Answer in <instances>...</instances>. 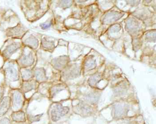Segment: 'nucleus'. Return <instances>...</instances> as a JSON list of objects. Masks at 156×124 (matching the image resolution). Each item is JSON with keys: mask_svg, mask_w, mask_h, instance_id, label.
I'll return each instance as SVG.
<instances>
[{"mask_svg": "<svg viewBox=\"0 0 156 124\" xmlns=\"http://www.w3.org/2000/svg\"><path fill=\"white\" fill-rule=\"evenodd\" d=\"M8 78L12 81H16L19 79V75L17 70L12 66L8 67L7 69Z\"/></svg>", "mask_w": 156, "mask_h": 124, "instance_id": "7", "label": "nucleus"}, {"mask_svg": "<svg viewBox=\"0 0 156 124\" xmlns=\"http://www.w3.org/2000/svg\"><path fill=\"white\" fill-rule=\"evenodd\" d=\"M24 104V98L23 94L19 91H16L13 94L12 106L15 109L22 107Z\"/></svg>", "mask_w": 156, "mask_h": 124, "instance_id": "3", "label": "nucleus"}, {"mask_svg": "<svg viewBox=\"0 0 156 124\" xmlns=\"http://www.w3.org/2000/svg\"><path fill=\"white\" fill-rule=\"evenodd\" d=\"M51 22H46V23L41 24L40 25V26L42 29H47L50 27V26H51Z\"/></svg>", "mask_w": 156, "mask_h": 124, "instance_id": "17", "label": "nucleus"}, {"mask_svg": "<svg viewBox=\"0 0 156 124\" xmlns=\"http://www.w3.org/2000/svg\"><path fill=\"white\" fill-rule=\"evenodd\" d=\"M11 100L10 97L3 98L0 102V117H3L8 112L11 106Z\"/></svg>", "mask_w": 156, "mask_h": 124, "instance_id": "2", "label": "nucleus"}, {"mask_svg": "<svg viewBox=\"0 0 156 124\" xmlns=\"http://www.w3.org/2000/svg\"><path fill=\"white\" fill-rule=\"evenodd\" d=\"M4 95V89L2 86H0V102L2 99Z\"/></svg>", "mask_w": 156, "mask_h": 124, "instance_id": "18", "label": "nucleus"}, {"mask_svg": "<svg viewBox=\"0 0 156 124\" xmlns=\"http://www.w3.org/2000/svg\"><path fill=\"white\" fill-rule=\"evenodd\" d=\"M0 124H11V123L8 118H3L0 119Z\"/></svg>", "mask_w": 156, "mask_h": 124, "instance_id": "16", "label": "nucleus"}, {"mask_svg": "<svg viewBox=\"0 0 156 124\" xmlns=\"http://www.w3.org/2000/svg\"><path fill=\"white\" fill-rule=\"evenodd\" d=\"M42 46L44 49L50 50L52 49L54 45L52 42H50V41H47L46 39H43L42 41Z\"/></svg>", "mask_w": 156, "mask_h": 124, "instance_id": "13", "label": "nucleus"}, {"mask_svg": "<svg viewBox=\"0 0 156 124\" xmlns=\"http://www.w3.org/2000/svg\"><path fill=\"white\" fill-rule=\"evenodd\" d=\"M9 32V34H10L9 36L17 37H21L25 34L26 31L23 27H22L20 25H18L16 27L10 29Z\"/></svg>", "mask_w": 156, "mask_h": 124, "instance_id": "5", "label": "nucleus"}, {"mask_svg": "<svg viewBox=\"0 0 156 124\" xmlns=\"http://www.w3.org/2000/svg\"><path fill=\"white\" fill-rule=\"evenodd\" d=\"M125 111L123 110V108L121 107L118 106L117 108L115 110V114L117 117L122 116L124 114Z\"/></svg>", "mask_w": 156, "mask_h": 124, "instance_id": "15", "label": "nucleus"}, {"mask_svg": "<svg viewBox=\"0 0 156 124\" xmlns=\"http://www.w3.org/2000/svg\"><path fill=\"white\" fill-rule=\"evenodd\" d=\"M69 111V108L68 107L63 106L60 104L56 105L51 111V119L53 122H57L62 117L66 115Z\"/></svg>", "mask_w": 156, "mask_h": 124, "instance_id": "1", "label": "nucleus"}, {"mask_svg": "<svg viewBox=\"0 0 156 124\" xmlns=\"http://www.w3.org/2000/svg\"><path fill=\"white\" fill-rule=\"evenodd\" d=\"M34 59L32 53L24 55L20 59V62L24 66H30L33 64Z\"/></svg>", "mask_w": 156, "mask_h": 124, "instance_id": "6", "label": "nucleus"}, {"mask_svg": "<svg viewBox=\"0 0 156 124\" xmlns=\"http://www.w3.org/2000/svg\"><path fill=\"white\" fill-rule=\"evenodd\" d=\"M32 73L29 70H26L23 71L22 73V77L23 78L25 81H28L30 79V78L32 77Z\"/></svg>", "mask_w": 156, "mask_h": 124, "instance_id": "14", "label": "nucleus"}, {"mask_svg": "<svg viewBox=\"0 0 156 124\" xmlns=\"http://www.w3.org/2000/svg\"><path fill=\"white\" fill-rule=\"evenodd\" d=\"M34 83L32 82H28L27 81V82L24 83L23 85V90L24 92H28L30 91L32 89H34Z\"/></svg>", "mask_w": 156, "mask_h": 124, "instance_id": "12", "label": "nucleus"}, {"mask_svg": "<svg viewBox=\"0 0 156 124\" xmlns=\"http://www.w3.org/2000/svg\"><path fill=\"white\" fill-rule=\"evenodd\" d=\"M11 118L14 122H17L23 123L27 121L25 112L21 110L14 111L11 114Z\"/></svg>", "mask_w": 156, "mask_h": 124, "instance_id": "4", "label": "nucleus"}, {"mask_svg": "<svg viewBox=\"0 0 156 124\" xmlns=\"http://www.w3.org/2000/svg\"><path fill=\"white\" fill-rule=\"evenodd\" d=\"M21 47V45L19 43H15L10 45L5 50V54L6 56H10L13 53L15 52Z\"/></svg>", "mask_w": 156, "mask_h": 124, "instance_id": "8", "label": "nucleus"}, {"mask_svg": "<svg viewBox=\"0 0 156 124\" xmlns=\"http://www.w3.org/2000/svg\"><path fill=\"white\" fill-rule=\"evenodd\" d=\"M25 43L28 46L33 49H36L38 45V41L34 36H31L26 39Z\"/></svg>", "mask_w": 156, "mask_h": 124, "instance_id": "9", "label": "nucleus"}, {"mask_svg": "<svg viewBox=\"0 0 156 124\" xmlns=\"http://www.w3.org/2000/svg\"><path fill=\"white\" fill-rule=\"evenodd\" d=\"M90 108L84 105H79L76 109V112L82 116L88 114L91 112Z\"/></svg>", "mask_w": 156, "mask_h": 124, "instance_id": "10", "label": "nucleus"}, {"mask_svg": "<svg viewBox=\"0 0 156 124\" xmlns=\"http://www.w3.org/2000/svg\"><path fill=\"white\" fill-rule=\"evenodd\" d=\"M36 77L38 81H43L46 80V77L45 71L43 69H37L36 71Z\"/></svg>", "mask_w": 156, "mask_h": 124, "instance_id": "11", "label": "nucleus"}]
</instances>
